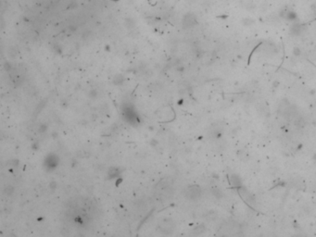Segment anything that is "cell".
<instances>
[{"instance_id":"4","label":"cell","mask_w":316,"mask_h":237,"mask_svg":"<svg viewBox=\"0 0 316 237\" xmlns=\"http://www.w3.org/2000/svg\"><path fill=\"white\" fill-rule=\"evenodd\" d=\"M236 156L241 161H244V162L247 161L248 159L250 158V155H248V153L245 149H240V150L237 151Z\"/></svg>"},{"instance_id":"6","label":"cell","mask_w":316,"mask_h":237,"mask_svg":"<svg viewBox=\"0 0 316 237\" xmlns=\"http://www.w3.org/2000/svg\"><path fill=\"white\" fill-rule=\"evenodd\" d=\"M212 194L216 196L217 198H222L224 194H222V191L219 188H213L212 189Z\"/></svg>"},{"instance_id":"5","label":"cell","mask_w":316,"mask_h":237,"mask_svg":"<svg viewBox=\"0 0 316 237\" xmlns=\"http://www.w3.org/2000/svg\"><path fill=\"white\" fill-rule=\"evenodd\" d=\"M295 125L298 128H303L305 126V120H304L303 118H297V120H295Z\"/></svg>"},{"instance_id":"9","label":"cell","mask_w":316,"mask_h":237,"mask_svg":"<svg viewBox=\"0 0 316 237\" xmlns=\"http://www.w3.org/2000/svg\"><path fill=\"white\" fill-rule=\"evenodd\" d=\"M278 85H279V83H278L277 81H274V87H277Z\"/></svg>"},{"instance_id":"1","label":"cell","mask_w":316,"mask_h":237,"mask_svg":"<svg viewBox=\"0 0 316 237\" xmlns=\"http://www.w3.org/2000/svg\"><path fill=\"white\" fill-rule=\"evenodd\" d=\"M238 192H239V195H240L241 197L245 200V202H247L248 204H250V205H254L255 200H256L255 196L253 195L252 193H250V191H248L246 187L240 186L239 189H238Z\"/></svg>"},{"instance_id":"3","label":"cell","mask_w":316,"mask_h":237,"mask_svg":"<svg viewBox=\"0 0 316 237\" xmlns=\"http://www.w3.org/2000/svg\"><path fill=\"white\" fill-rule=\"evenodd\" d=\"M230 183L235 187L242 186V180H241V178L237 174H232L230 176Z\"/></svg>"},{"instance_id":"8","label":"cell","mask_w":316,"mask_h":237,"mask_svg":"<svg viewBox=\"0 0 316 237\" xmlns=\"http://www.w3.org/2000/svg\"><path fill=\"white\" fill-rule=\"evenodd\" d=\"M293 53H294L295 55L298 56V55H299V54H300V50H299V49H298V48H295V49L293 50Z\"/></svg>"},{"instance_id":"7","label":"cell","mask_w":316,"mask_h":237,"mask_svg":"<svg viewBox=\"0 0 316 237\" xmlns=\"http://www.w3.org/2000/svg\"><path fill=\"white\" fill-rule=\"evenodd\" d=\"M204 231H205V227H204L203 225H200L199 227L196 228V232H197V234H200V233H202Z\"/></svg>"},{"instance_id":"2","label":"cell","mask_w":316,"mask_h":237,"mask_svg":"<svg viewBox=\"0 0 316 237\" xmlns=\"http://www.w3.org/2000/svg\"><path fill=\"white\" fill-rule=\"evenodd\" d=\"M185 195H187V198L191 199V200L198 199L200 197V195H201V189H200L198 185H192V186H189L187 188V192H185Z\"/></svg>"}]
</instances>
